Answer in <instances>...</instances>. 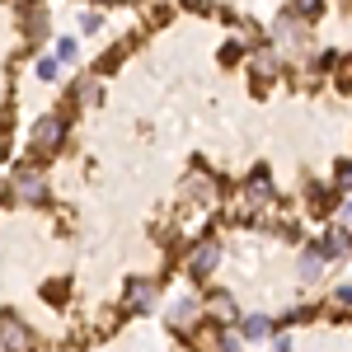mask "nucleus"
Masks as SVG:
<instances>
[{"instance_id":"9","label":"nucleus","mask_w":352,"mask_h":352,"mask_svg":"<svg viewBox=\"0 0 352 352\" xmlns=\"http://www.w3.org/2000/svg\"><path fill=\"white\" fill-rule=\"evenodd\" d=\"M249 71H254L258 80H277V71H282V56L272 52V47H254V56H249Z\"/></svg>"},{"instance_id":"10","label":"nucleus","mask_w":352,"mask_h":352,"mask_svg":"<svg viewBox=\"0 0 352 352\" xmlns=\"http://www.w3.org/2000/svg\"><path fill=\"white\" fill-rule=\"evenodd\" d=\"M240 338H249V343H263V338H272V320L268 315H240Z\"/></svg>"},{"instance_id":"11","label":"nucleus","mask_w":352,"mask_h":352,"mask_svg":"<svg viewBox=\"0 0 352 352\" xmlns=\"http://www.w3.org/2000/svg\"><path fill=\"white\" fill-rule=\"evenodd\" d=\"M300 277H305V282H320V277H324V254H320V249H315V244H305V249H300Z\"/></svg>"},{"instance_id":"7","label":"nucleus","mask_w":352,"mask_h":352,"mask_svg":"<svg viewBox=\"0 0 352 352\" xmlns=\"http://www.w3.org/2000/svg\"><path fill=\"white\" fill-rule=\"evenodd\" d=\"M0 343H5L10 352H28L33 333H28V324L19 320V315H10V310H5V315H0Z\"/></svg>"},{"instance_id":"17","label":"nucleus","mask_w":352,"mask_h":352,"mask_svg":"<svg viewBox=\"0 0 352 352\" xmlns=\"http://www.w3.org/2000/svg\"><path fill=\"white\" fill-rule=\"evenodd\" d=\"M333 305L338 310H352V287H333Z\"/></svg>"},{"instance_id":"2","label":"nucleus","mask_w":352,"mask_h":352,"mask_svg":"<svg viewBox=\"0 0 352 352\" xmlns=\"http://www.w3.org/2000/svg\"><path fill=\"white\" fill-rule=\"evenodd\" d=\"M164 320H169V329H179V333H192V324L202 320V300L192 296V292H179V296L164 305Z\"/></svg>"},{"instance_id":"20","label":"nucleus","mask_w":352,"mask_h":352,"mask_svg":"<svg viewBox=\"0 0 352 352\" xmlns=\"http://www.w3.org/2000/svg\"><path fill=\"white\" fill-rule=\"evenodd\" d=\"M272 352H292V338H287V333H277V338H272Z\"/></svg>"},{"instance_id":"3","label":"nucleus","mask_w":352,"mask_h":352,"mask_svg":"<svg viewBox=\"0 0 352 352\" xmlns=\"http://www.w3.org/2000/svg\"><path fill=\"white\" fill-rule=\"evenodd\" d=\"M184 268H188V277H212V272L221 268V244L217 240H197L188 249V258H184Z\"/></svg>"},{"instance_id":"4","label":"nucleus","mask_w":352,"mask_h":352,"mask_svg":"<svg viewBox=\"0 0 352 352\" xmlns=\"http://www.w3.org/2000/svg\"><path fill=\"white\" fill-rule=\"evenodd\" d=\"M61 141H66V118H61V113L43 118V122L33 127V151H38V155H52Z\"/></svg>"},{"instance_id":"5","label":"nucleus","mask_w":352,"mask_h":352,"mask_svg":"<svg viewBox=\"0 0 352 352\" xmlns=\"http://www.w3.org/2000/svg\"><path fill=\"white\" fill-rule=\"evenodd\" d=\"M14 192H19L24 202H43V197H47L43 169H38V164H19V169H14Z\"/></svg>"},{"instance_id":"8","label":"nucleus","mask_w":352,"mask_h":352,"mask_svg":"<svg viewBox=\"0 0 352 352\" xmlns=\"http://www.w3.org/2000/svg\"><path fill=\"white\" fill-rule=\"evenodd\" d=\"M160 300V282H151V277H136L132 287H127V305L132 310H151Z\"/></svg>"},{"instance_id":"18","label":"nucleus","mask_w":352,"mask_h":352,"mask_svg":"<svg viewBox=\"0 0 352 352\" xmlns=\"http://www.w3.org/2000/svg\"><path fill=\"white\" fill-rule=\"evenodd\" d=\"M43 28H47V14H43V10H33V14H28V33H33V38H38V33H43Z\"/></svg>"},{"instance_id":"6","label":"nucleus","mask_w":352,"mask_h":352,"mask_svg":"<svg viewBox=\"0 0 352 352\" xmlns=\"http://www.w3.org/2000/svg\"><path fill=\"white\" fill-rule=\"evenodd\" d=\"M202 310H207L212 320H221V329H235V324H240V300L230 296V292H221V287L202 300Z\"/></svg>"},{"instance_id":"21","label":"nucleus","mask_w":352,"mask_h":352,"mask_svg":"<svg viewBox=\"0 0 352 352\" xmlns=\"http://www.w3.org/2000/svg\"><path fill=\"white\" fill-rule=\"evenodd\" d=\"M338 230H352V197L343 202V226H338Z\"/></svg>"},{"instance_id":"14","label":"nucleus","mask_w":352,"mask_h":352,"mask_svg":"<svg viewBox=\"0 0 352 352\" xmlns=\"http://www.w3.org/2000/svg\"><path fill=\"white\" fill-rule=\"evenodd\" d=\"M76 99H80V104H99V76H85V80L76 85Z\"/></svg>"},{"instance_id":"15","label":"nucleus","mask_w":352,"mask_h":352,"mask_svg":"<svg viewBox=\"0 0 352 352\" xmlns=\"http://www.w3.org/2000/svg\"><path fill=\"white\" fill-rule=\"evenodd\" d=\"M333 184H338V192H352V160H343V164H338Z\"/></svg>"},{"instance_id":"19","label":"nucleus","mask_w":352,"mask_h":352,"mask_svg":"<svg viewBox=\"0 0 352 352\" xmlns=\"http://www.w3.org/2000/svg\"><path fill=\"white\" fill-rule=\"evenodd\" d=\"M38 76H43V80H56V61H52V56L38 61Z\"/></svg>"},{"instance_id":"16","label":"nucleus","mask_w":352,"mask_h":352,"mask_svg":"<svg viewBox=\"0 0 352 352\" xmlns=\"http://www.w3.org/2000/svg\"><path fill=\"white\" fill-rule=\"evenodd\" d=\"M56 61H76V38H61L56 43Z\"/></svg>"},{"instance_id":"13","label":"nucleus","mask_w":352,"mask_h":352,"mask_svg":"<svg viewBox=\"0 0 352 352\" xmlns=\"http://www.w3.org/2000/svg\"><path fill=\"white\" fill-rule=\"evenodd\" d=\"M287 10L296 14L300 24H310V19H320V14H324V5H320V0H300V5H287Z\"/></svg>"},{"instance_id":"12","label":"nucleus","mask_w":352,"mask_h":352,"mask_svg":"<svg viewBox=\"0 0 352 352\" xmlns=\"http://www.w3.org/2000/svg\"><path fill=\"white\" fill-rule=\"evenodd\" d=\"M184 192H188L192 202H217V179H207V174H188V179H184Z\"/></svg>"},{"instance_id":"1","label":"nucleus","mask_w":352,"mask_h":352,"mask_svg":"<svg viewBox=\"0 0 352 352\" xmlns=\"http://www.w3.org/2000/svg\"><path fill=\"white\" fill-rule=\"evenodd\" d=\"M268 47L277 56L282 52H305V47H310V24H300L292 10H282V14L272 19V43Z\"/></svg>"}]
</instances>
